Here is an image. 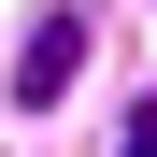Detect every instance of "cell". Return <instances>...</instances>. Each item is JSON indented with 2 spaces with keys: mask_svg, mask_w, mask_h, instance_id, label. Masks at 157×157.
Listing matches in <instances>:
<instances>
[{
  "mask_svg": "<svg viewBox=\"0 0 157 157\" xmlns=\"http://www.w3.org/2000/svg\"><path fill=\"white\" fill-rule=\"evenodd\" d=\"M71 71H86V14L57 0V14L29 29V57H14V100H71Z\"/></svg>",
  "mask_w": 157,
  "mask_h": 157,
  "instance_id": "cell-1",
  "label": "cell"
},
{
  "mask_svg": "<svg viewBox=\"0 0 157 157\" xmlns=\"http://www.w3.org/2000/svg\"><path fill=\"white\" fill-rule=\"evenodd\" d=\"M114 157H157V100H143V114H128V128H114Z\"/></svg>",
  "mask_w": 157,
  "mask_h": 157,
  "instance_id": "cell-2",
  "label": "cell"
}]
</instances>
